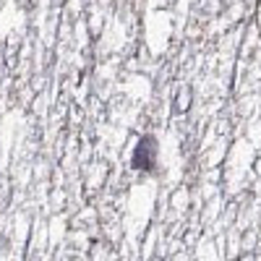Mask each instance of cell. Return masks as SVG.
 <instances>
[{
	"mask_svg": "<svg viewBox=\"0 0 261 261\" xmlns=\"http://www.w3.org/2000/svg\"><path fill=\"white\" fill-rule=\"evenodd\" d=\"M154 160H157V141H154V136L144 134L136 141L134 157H130V167L141 170V172H149V170H154Z\"/></svg>",
	"mask_w": 261,
	"mask_h": 261,
	"instance_id": "cell-1",
	"label": "cell"
}]
</instances>
